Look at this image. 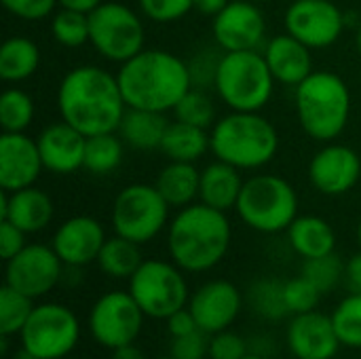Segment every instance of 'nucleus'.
<instances>
[{
    "mask_svg": "<svg viewBox=\"0 0 361 359\" xmlns=\"http://www.w3.org/2000/svg\"><path fill=\"white\" fill-rule=\"evenodd\" d=\"M57 110L61 121L80 133L97 135L118 131L127 112L116 74L99 66H76L59 83Z\"/></svg>",
    "mask_w": 361,
    "mask_h": 359,
    "instance_id": "nucleus-1",
    "label": "nucleus"
},
{
    "mask_svg": "<svg viewBox=\"0 0 361 359\" xmlns=\"http://www.w3.org/2000/svg\"><path fill=\"white\" fill-rule=\"evenodd\" d=\"M127 108L169 112L192 89L188 63L165 49H142L116 72Z\"/></svg>",
    "mask_w": 361,
    "mask_h": 359,
    "instance_id": "nucleus-2",
    "label": "nucleus"
},
{
    "mask_svg": "<svg viewBox=\"0 0 361 359\" xmlns=\"http://www.w3.org/2000/svg\"><path fill=\"white\" fill-rule=\"evenodd\" d=\"M233 229L226 212L205 203L182 207L167 226V250L184 273H205L228 254Z\"/></svg>",
    "mask_w": 361,
    "mask_h": 359,
    "instance_id": "nucleus-3",
    "label": "nucleus"
},
{
    "mask_svg": "<svg viewBox=\"0 0 361 359\" xmlns=\"http://www.w3.org/2000/svg\"><path fill=\"white\" fill-rule=\"evenodd\" d=\"M279 150L275 125L260 112H235L209 129V152L241 171L269 165Z\"/></svg>",
    "mask_w": 361,
    "mask_h": 359,
    "instance_id": "nucleus-4",
    "label": "nucleus"
},
{
    "mask_svg": "<svg viewBox=\"0 0 361 359\" xmlns=\"http://www.w3.org/2000/svg\"><path fill=\"white\" fill-rule=\"evenodd\" d=\"M296 116L302 131L315 142H334L351 118L349 85L330 70H313L294 87Z\"/></svg>",
    "mask_w": 361,
    "mask_h": 359,
    "instance_id": "nucleus-5",
    "label": "nucleus"
},
{
    "mask_svg": "<svg viewBox=\"0 0 361 359\" xmlns=\"http://www.w3.org/2000/svg\"><path fill=\"white\" fill-rule=\"evenodd\" d=\"M275 78L262 51H224L214 89L235 112H260L273 97Z\"/></svg>",
    "mask_w": 361,
    "mask_h": 359,
    "instance_id": "nucleus-6",
    "label": "nucleus"
},
{
    "mask_svg": "<svg viewBox=\"0 0 361 359\" xmlns=\"http://www.w3.org/2000/svg\"><path fill=\"white\" fill-rule=\"evenodd\" d=\"M235 209L247 229L275 235L288 231L298 218V195L286 178L258 174L245 180Z\"/></svg>",
    "mask_w": 361,
    "mask_h": 359,
    "instance_id": "nucleus-7",
    "label": "nucleus"
},
{
    "mask_svg": "<svg viewBox=\"0 0 361 359\" xmlns=\"http://www.w3.org/2000/svg\"><path fill=\"white\" fill-rule=\"evenodd\" d=\"M171 205L152 184H129L112 203L110 224L121 235L140 245L157 239L169 226Z\"/></svg>",
    "mask_w": 361,
    "mask_h": 359,
    "instance_id": "nucleus-8",
    "label": "nucleus"
},
{
    "mask_svg": "<svg viewBox=\"0 0 361 359\" xmlns=\"http://www.w3.org/2000/svg\"><path fill=\"white\" fill-rule=\"evenodd\" d=\"M127 290L150 320L165 322L176 311L188 307L190 300L184 271L173 260H144L131 275Z\"/></svg>",
    "mask_w": 361,
    "mask_h": 359,
    "instance_id": "nucleus-9",
    "label": "nucleus"
},
{
    "mask_svg": "<svg viewBox=\"0 0 361 359\" xmlns=\"http://www.w3.org/2000/svg\"><path fill=\"white\" fill-rule=\"evenodd\" d=\"M140 15L123 2H102L89 13V44L108 61L125 63L144 49Z\"/></svg>",
    "mask_w": 361,
    "mask_h": 359,
    "instance_id": "nucleus-10",
    "label": "nucleus"
},
{
    "mask_svg": "<svg viewBox=\"0 0 361 359\" xmlns=\"http://www.w3.org/2000/svg\"><path fill=\"white\" fill-rule=\"evenodd\" d=\"M80 341V322L59 303H40L19 332V345L38 359H66Z\"/></svg>",
    "mask_w": 361,
    "mask_h": 359,
    "instance_id": "nucleus-11",
    "label": "nucleus"
},
{
    "mask_svg": "<svg viewBox=\"0 0 361 359\" xmlns=\"http://www.w3.org/2000/svg\"><path fill=\"white\" fill-rule=\"evenodd\" d=\"M144 320L146 315L129 290H110L93 303L87 326L99 347L114 351L137 341Z\"/></svg>",
    "mask_w": 361,
    "mask_h": 359,
    "instance_id": "nucleus-12",
    "label": "nucleus"
},
{
    "mask_svg": "<svg viewBox=\"0 0 361 359\" xmlns=\"http://www.w3.org/2000/svg\"><path fill=\"white\" fill-rule=\"evenodd\" d=\"M63 269L66 264L53 245L27 243L17 256L6 260L4 284L36 300L59 286L63 279Z\"/></svg>",
    "mask_w": 361,
    "mask_h": 359,
    "instance_id": "nucleus-13",
    "label": "nucleus"
},
{
    "mask_svg": "<svg viewBox=\"0 0 361 359\" xmlns=\"http://www.w3.org/2000/svg\"><path fill=\"white\" fill-rule=\"evenodd\" d=\"M286 32L313 49L332 47L345 30V13L334 0H294L283 17Z\"/></svg>",
    "mask_w": 361,
    "mask_h": 359,
    "instance_id": "nucleus-14",
    "label": "nucleus"
},
{
    "mask_svg": "<svg viewBox=\"0 0 361 359\" xmlns=\"http://www.w3.org/2000/svg\"><path fill=\"white\" fill-rule=\"evenodd\" d=\"M212 34L220 51H260L267 42V19L252 0H231L212 17Z\"/></svg>",
    "mask_w": 361,
    "mask_h": 359,
    "instance_id": "nucleus-15",
    "label": "nucleus"
},
{
    "mask_svg": "<svg viewBox=\"0 0 361 359\" xmlns=\"http://www.w3.org/2000/svg\"><path fill=\"white\" fill-rule=\"evenodd\" d=\"M360 180V154L347 144L326 142V146H322L309 163V182L326 197L347 195Z\"/></svg>",
    "mask_w": 361,
    "mask_h": 359,
    "instance_id": "nucleus-16",
    "label": "nucleus"
},
{
    "mask_svg": "<svg viewBox=\"0 0 361 359\" xmlns=\"http://www.w3.org/2000/svg\"><path fill=\"white\" fill-rule=\"evenodd\" d=\"M241 290L228 279H212L199 286L188 300V309L195 315L199 328L205 334L231 330L243 309Z\"/></svg>",
    "mask_w": 361,
    "mask_h": 359,
    "instance_id": "nucleus-17",
    "label": "nucleus"
},
{
    "mask_svg": "<svg viewBox=\"0 0 361 359\" xmlns=\"http://www.w3.org/2000/svg\"><path fill=\"white\" fill-rule=\"evenodd\" d=\"M106 239V231L97 218L72 216L57 226L51 245L68 269H82L97 262Z\"/></svg>",
    "mask_w": 361,
    "mask_h": 359,
    "instance_id": "nucleus-18",
    "label": "nucleus"
},
{
    "mask_svg": "<svg viewBox=\"0 0 361 359\" xmlns=\"http://www.w3.org/2000/svg\"><path fill=\"white\" fill-rule=\"evenodd\" d=\"M44 165L38 142L23 133L2 131L0 135V188L4 193L34 186Z\"/></svg>",
    "mask_w": 361,
    "mask_h": 359,
    "instance_id": "nucleus-19",
    "label": "nucleus"
},
{
    "mask_svg": "<svg viewBox=\"0 0 361 359\" xmlns=\"http://www.w3.org/2000/svg\"><path fill=\"white\" fill-rule=\"evenodd\" d=\"M288 349L296 359H334L341 351L330 315L315 311L292 315L288 324Z\"/></svg>",
    "mask_w": 361,
    "mask_h": 359,
    "instance_id": "nucleus-20",
    "label": "nucleus"
},
{
    "mask_svg": "<svg viewBox=\"0 0 361 359\" xmlns=\"http://www.w3.org/2000/svg\"><path fill=\"white\" fill-rule=\"evenodd\" d=\"M38 150L47 171L55 176H70L82 169L85 165V146L87 135L66 121L47 125L38 138Z\"/></svg>",
    "mask_w": 361,
    "mask_h": 359,
    "instance_id": "nucleus-21",
    "label": "nucleus"
},
{
    "mask_svg": "<svg viewBox=\"0 0 361 359\" xmlns=\"http://www.w3.org/2000/svg\"><path fill=\"white\" fill-rule=\"evenodd\" d=\"M262 55L273 78L288 87H298L313 72L311 49L292 34H275L262 47Z\"/></svg>",
    "mask_w": 361,
    "mask_h": 359,
    "instance_id": "nucleus-22",
    "label": "nucleus"
},
{
    "mask_svg": "<svg viewBox=\"0 0 361 359\" xmlns=\"http://www.w3.org/2000/svg\"><path fill=\"white\" fill-rule=\"evenodd\" d=\"M53 214H55L53 199L36 186H27L13 193L2 190L0 220H8L25 235L44 231L51 224Z\"/></svg>",
    "mask_w": 361,
    "mask_h": 359,
    "instance_id": "nucleus-23",
    "label": "nucleus"
},
{
    "mask_svg": "<svg viewBox=\"0 0 361 359\" xmlns=\"http://www.w3.org/2000/svg\"><path fill=\"white\" fill-rule=\"evenodd\" d=\"M243 184L245 180L241 178V169L216 159L205 169H201L199 201L220 212L235 209Z\"/></svg>",
    "mask_w": 361,
    "mask_h": 359,
    "instance_id": "nucleus-24",
    "label": "nucleus"
},
{
    "mask_svg": "<svg viewBox=\"0 0 361 359\" xmlns=\"http://www.w3.org/2000/svg\"><path fill=\"white\" fill-rule=\"evenodd\" d=\"M286 233H288L290 248L302 260L319 258L336 252V233L332 224L322 216H313V214L298 216Z\"/></svg>",
    "mask_w": 361,
    "mask_h": 359,
    "instance_id": "nucleus-25",
    "label": "nucleus"
},
{
    "mask_svg": "<svg viewBox=\"0 0 361 359\" xmlns=\"http://www.w3.org/2000/svg\"><path fill=\"white\" fill-rule=\"evenodd\" d=\"M167 127L169 121L165 112L127 108L118 127V135L133 150H161Z\"/></svg>",
    "mask_w": 361,
    "mask_h": 359,
    "instance_id": "nucleus-26",
    "label": "nucleus"
},
{
    "mask_svg": "<svg viewBox=\"0 0 361 359\" xmlns=\"http://www.w3.org/2000/svg\"><path fill=\"white\" fill-rule=\"evenodd\" d=\"M154 186L171 207L182 209L199 199L201 169H197L195 163L169 161V165L159 171Z\"/></svg>",
    "mask_w": 361,
    "mask_h": 359,
    "instance_id": "nucleus-27",
    "label": "nucleus"
},
{
    "mask_svg": "<svg viewBox=\"0 0 361 359\" xmlns=\"http://www.w3.org/2000/svg\"><path fill=\"white\" fill-rule=\"evenodd\" d=\"M40 66V49L27 36H11L0 47V78L4 83H21L36 74Z\"/></svg>",
    "mask_w": 361,
    "mask_h": 359,
    "instance_id": "nucleus-28",
    "label": "nucleus"
},
{
    "mask_svg": "<svg viewBox=\"0 0 361 359\" xmlns=\"http://www.w3.org/2000/svg\"><path fill=\"white\" fill-rule=\"evenodd\" d=\"M161 150L169 161L197 163L209 150V129L171 121L165 131Z\"/></svg>",
    "mask_w": 361,
    "mask_h": 359,
    "instance_id": "nucleus-29",
    "label": "nucleus"
},
{
    "mask_svg": "<svg viewBox=\"0 0 361 359\" xmlns=\"http://www.w3.org/2000/svg\"><path fill=\"white\" fill-rule=\"evenodd\" d=\"M144 262L140 243L129 241L121 235L108 237L99 256H97V267L104 275L112 279H131V275L140 269Z\"/></svg>",
    "mask_w": 361,
    "mask_h": 359,
    "instance_id": "nucleus-30",
    "label": "nucleus"
},
{
    "mask_svg": "<svg viewBox=\"0 0 361 359\" xmlns=\"http://www.w3.org/2000/svg\"><path fill=\"white\" fill-rule=\"evenodd\" d=\"M123 152L125 142L121 140V135H116V131L89 135L82 169H87L91 176H108L123 163Z\"/></svg>",
    "mask_w": 361,
    "mask_h": 359,
    "instance_id": "nucleus-31",
    "label": "nucleus"
},
{
    "mask_svg": "<svg viewBox=\"0 0 361 359\" xmlns=\"http://www.w3.org/2000/svg\"><path fill=\"white\" fill-rule=\"evenodd\" d=\"M247 303L267 322H281L290 315L281 279H258L247 292Z\"/></svg>",
    "mask_w": 361,
    "mask_h": 359,
    "instance_id": "nucleus-32",
    "label": "nucleus"
},
{
    "mask_svg": "<svg viewBox=\"0 0 361 359\" xmlns=\"http://www.w3.org/2000/svg\"><path fill=\"white\" fill-rule=\"evenodd\" d=\"M34 307V298L4 284L0 290V336H19Z\"/></svg>",
    "mask_w": 361,
    "mask_h": 359,
    "instance_id": "nucleus-33",
    "label": "nucleus"
},
{
    "mask_svg": "<svg viewBox=\"0 0 361 359\" xmlns=\"http://www.w3.org/2000/svg\"><path fill=\"white\" fill-rule=\"evenodd\" d=\"M34 102L32 97L17 89V87H11L6 91H2L0 95V125H2V131H8V133H23L32 121H34Z\"/></svg>",
    "mask_w": 361,
    "mask_h": 359,
    "instance_id": "nucleus-34",
    "label": "nucleus"
},
{
    "mask_svg": "<svg viewBox=\"0 0 361 359\" xmlns=\"http://www.w3.org/2000/svg\"><path fill=\"white\" fill-rule=\"evenodd\" d=\"M332 324L343 347L361 349V294L349 292L332 311Z\"/></svg>",
    "mask_w": 361,
    "mask_h": 359,
    "instance_id": "nucleus-35",
    "label": "nucleus"
},
{
    "mask_svg": "<svg viewBox=\"0 0 361 359\" xmlns=\"http://www.w3.org/2000/svg\"><path fill=\"white\" fill-rule=\"evenodd\" d=\"M300 275L307 277L322 294L334 292L341 284H345V262L336 252L302 260Z\"/></svg>",
    "mask_w": 361,
    "mask_h": 359,
    "instance_id": "nucleus-36",
    "label": "nucleus"
},
{
    "mask_svg": "<svg viewBox=\"0 0 361 359\" xmlns=\"http://www.w3.org/2000/svg\"><path fill=\"white\" fill-rule=\"evenodd\" d=\"M176 114V121L195 125V127H203V129H212L216 125V104L214 99L207 95L205 89L192 87L186 91V95L176 104V108L171 110Z\"/></svg>",
    "mask_w": 361,
    "mask_h": 359,
    "instance_id": "nucleus-37",
    "label": "nucleus"
},
{
    "mask_svg": "<svg viewBox=\"0 0 361 359\" xmlns=\"http://www.w3.org/2000/svg\"><path fill=\"white\" fill-rule=\"evenodd\" d=\"M53 38L66 49H78L89 42V13L59 8L51 17Z\"/></svg>",
    "mask_w": 361,
    "mask_h": 359,
    "instance_id": "nucleus-38",
    "label": "nucleus"
},
{
    "mask_svg": "<svg viewBox=\"0 0 361 359\" xmlns=\"http://www.w3.org/2000/svg\"><path fill=\"white\" fill-rule=\"evenodd\" d=\"M322 296L324 294L302 275L283 281V298H286L290 315H300V313L315 311Z\"/></svg>",
    "mask_w": 361,
    "mask_h": 359,
    "instance_id": "nucleus-39",
    "label": "nucleus"
},
{
    "mask_svg": "<svg viewBox=\"0 0 361 359\" xmlns=\"http://www.w3.org/2000/svg\"><path fill=\"white\" fill-rule=\"evenodd\" d=\"M140 11L154 23H173L195 11L192 0H137Z\"/></svg>",
    "mask_w": 361,
    "mask_h": 359,
    "instance_id": "nucleus-40",
    "label": "nucleus"
},
{
    "mask_svg": "<svg viewBox=\"0 0 361 359\" xmlns=\"http://www.w3.org/2000/svg\"><path fill=\"white\" fill-rule=\"evenodd\" d=\"M222 53H224V51H222ZM222 53H218V51H214V49H205V51H199V55L192 57V59L188 61L192 87H199V89L214 87V83H216V72H218V63H220V59H222Z\"/></svg>",
    "mask_w": 361,
    "mask_h": 359,
    "instance_id": "nucleus-41",
    "label": "nucleus"
},
{
    "mask_svg": "<svg viewBox=\"0 0 361 359\" xmlns=\"http://www.w3.org/2000/svg\"><path fill=\"white\" fill-rule=\"evenodd\" d=\"M247 353L250 345L237 332L222 330L209 336V359H243Z\"/></svg>",
    "mask_w": 361,
    "mask_h": 359,
    "instance_id": "nucleus-42",
    "label": "nucleus"
},
{
    "mask_svg": "<svg viewBox=\"0 0 361 359\" xmlns=\"http://www.w3.org/2000/svg\"><path fill=\"white\" fill-rule=\"evenodd\" d=\"M169 355L173 359H205L209 358V334L197 330L192 334L171 339Z\"/></svg>",
    "mask_w": 361,
    "mask_h": 359,
    "instance_id": "nucleus-43",
    "label": "nucleus"
},
{
    "mask_svg": "<svg viewBox=\"0 0 361 359\" xmlns=\"http://www.w3.org/2000/svg\"><path fill=\"white\" fill-rule=\"evenodd\" d=\"M0 2L11 15L25 21L47 19L57 6V0H0Z\"/></svg>",
    "mask_w": 361,
    "mask_h": 359,
    "instance_id": "nucleus-44",
    "label": "nucleus"
},
{
    "mask_svg": "<svg viewBox=\"0 0 361 359\" xmlns=\"http://www.w3.org/2000/svg\"><path fill=\"white\" fill-rule=\"evenodd\" d=\"M25 237L27 235L21 229H17L8 220H0V256L4 262L11 260L13 256H17L27 245Z\"/></svg>",
    "mask_w": 361,
    "mask_h": 359,
    "instance_id": "nucleus-45",
    "label": "nucleus"
},
{
    "mask_svg": "<svg viewBox=\"0 0 361 359\" xmlns=\"http://www.w3.org/2000/svg\"><path fill=\"white\" fill-rule=\"evenodd\" d=\"M165 324H167V332H169L171 339H180V336H186V334H192V332L201 330L188 307H184V309L176 311L173 315H169L165 320Z\"/></svg>",
    "mask_w": 361,
    "mask_h": 359,
    "instance_id": "nucleus-46",
    "label": "nucleus"
},
{
    "mask_svg": "<svg viewBox=\"0 0 361 359\" xmlns=\"http://www.w3.org/2000/svg\"><path fill=\"white\" fill-rule=\"evenodd\" d=\"M345 286L349 292L361 294V252L353 254L345 262Z\"/></svg>",
    "mask_w": 361,
    "mask_h": 359,
    "instance_id": "nucleus-47",
    "label": "nucleus"
},
{
    "mask_svg": "<svg viewBox=\"0 0 361 359\" xmlns=\"http://www.w3.org/2000/svg\"><path fill=\"white\" fill-rule=\"evenodd\" d=\"M231 0H192V6L195 11H199L201 15H207V17H216Z\"/></svg>",
    "mask_w": 361,
    "mask_h": 359,
    "instance_id": "nucleus-48",
    "label": "nucleus"
},
{
    "mask_svg": "<svg viewBox=\"0 0 361 359\" xmlns=\"http://www.w3.org/2000/svg\"><path fill=\"white\" fill-rule=\"evenodd\" d=\"M104 0H57V4L61 8H72V11H80V13H91L95 11Z\"/></svg>",
    "mask_w": 361,
    "mask_h": 359,
    "instance_id": "nucleus-49",
    "label": "nucleus"
},
{
    "mask_svg": "<svg viewBox=\"0 0 361 359\" xmlns=\"http://www.w3.org/2000/svg\"><path fill=\"white\" fill-rule=\"evenodd\" d=\"M110 359H146V355H144V351L135 343H131V345H125V347L114 349Z\"/></svg>",
    "mask_w": 361,
    "mask_h": 359,
    "instance_id": "nucleus-50",
    "label": "nucleus"
},
{
    "mask_svg": "<svg viewBox=\"0 0 361 359\" xmlns=\"http://www.w3.org/2000/svg\"><path fill=\"white\" fill-rule=\"evenodd\" d=\"M11 359H38V358H36V355H32V353H30L27 349H23V347L19 345V349H17V351L13 353V358H11Z\"/></svg>",
    "mask_w": 361,
    "mask_h": 359,
    "instance_id": "nucleus-51",
    "label": "nucleus"
},
{
    "mask_svg": "<svg viewBox=\"0 0 361 359\" xmlns=\"http://www.w3.org/2000/svg\"><path fill=\"white\" fill-rule=\"evenodd\" d=\"M355 44H357V53L361 55V21H360V28H357V34H355Z\"/></svg>",
    "mask_w": 361,
    "mask_h": 359,
    "instance_id": "nucleus-52",
    "label": "nucleus"
},
{
    "mask_svg": "<svg viewBox=\"0 0 361 359\" xmlns=\"http://www.w3.org/2000/svg\"><path fill=\"white\" fill-rule=\"evenodd\" d=\"M243 359H267L264 355H260V353H247Z\"/></svg>",
    "mask_w": 361,
    "mask_h": 359,
    "instance_id": "nucleus-53",
    "label": "nucleus"
},
{
    "mask_svg": "<svg viewBox=\"0 0 361 359\" xmlns=\"http://www.w3.org/2000/svg\"><path fill=\"white\" fill-rule=\"evenodd\" d=\"M357 241H360V248H361V218H360V222H357Z\"/></svg>",
    "mask_w": 361,
    "mask_h": 359,
    "instance_id": "nucleus-54",
    "label": "nucleus"
},
{
    "mask_svg": "<svg viewBox=\"0 0 361 359\" xmlns=\"http://www.w3.org/2000/svg\"><path fill=\"white\" fill-rule=\"evenodd\" d=\"M252 2H256V4H262V2H273V0H252Z\"/></svg>",
    "mask_w": 361,
    "mask_h": 359,
    "instance_id": "nucleus-55",
    "label": "nucleus"
},
{
    "mask_svg": "<svg viewBox=\"0 0 361 359\" xmlns=\"http://www.w3.org/2000/svg\"><path fill=\"white\" fill-rule=\"evenodd\" d=\"M154 359H173L171 355H161V358H154Z\"/></svg>",
    "mask_w": 361,
    "mask_h": 359,
    "instance_id": "nucleus-56",
    "label": "nucleus"
},
{
    "mask_svg": "<svg viewBox=\"0 0 361 359\" xmlns=\"http://www.w3.org/2000/svg\"><path fill=\"white\" fill-rule=\"evenodd\" d=\"M66 359H72V358H66Z\"/></svg>",
    "mask_w": 361,
    "mask_h": 359,
    "instance_id": "nucleus-57",
    "label": "nucleus"
}]
</instances>
